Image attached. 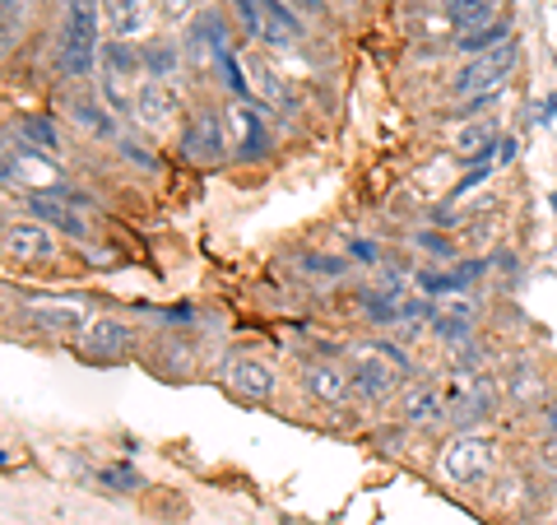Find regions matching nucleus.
Segmentation results:
<instances>
[{
  "instance_id": "2f4dec72",
  "label": "nucleus",
  "mask_w": 557,
  "mask_h": 525,
  "mask_svg": "<svg viewBox=\"0 0 557 525\" xmlns=\"http://www.w3.org/2000/svg\"><path fill=\"white\" fill-rule=\"evenodd\" d=\"M493 159H502V163H511V159H516V139H511V135H502V139H497V154H493Z\"/></svg>"
},
{
  "instance_id": "f3484780",
  "label": "nucleus",
  "mask_w": 557,
  "mask_h": 525,
  "mask_svg": "<svg viewBox=\"0 0 557 525\" xmlns=\"http://www.w3.org/2000/svg\"><path fill=\"white\" fill-rule=\"evenodd\" d=\"M112 38H145L149 33V0H102Z\"/></svg>"
},
{
  "instance_id": "39448f33",
  "label": "nucleus",
  "mask_w": 557,
  "mask_h": 525,
  "mask_svg": "<svg viewBox=\"0 0 557 525\" xmlns=\"http://www.w3.org/2000/svg\"><path fill=\"white\" fill-rule=\"evenodd\" d=\"M177 149L186 163L196 168H214L228 154V131H223V117L214 108H196L186 112V121L177 126Z\"/></svg>"
},
{
  "instance_id": "aec40b11",
  "label": "nucleus",
  "mask_w": 557,
  "mask_h": 525,
  "mask_svg": "<svg viewBox=\"0 0 557 525\" xmlns=\"http://www.w3.org/2000/svg\"><path fill=\"white\" fill-rule=\"evenodd\" d=\"M507 42H511V24L507 20H493V24H483L474 33H456V51H460V57H483V51L507 47Z\"/></svg>"
},
{
  "instance_id": "20e7f679",
  "label": "nucleus",
  "mask_w": 557,
  "mask_h": 525,
  "mask_svg": "<svg viewBox=\"0 0 557 525\" xmlns=\"http://www.w3.org/2000/svg\"><path fill=\"white\" fill-rule=\"evenodd\" d=\"M442 475L456 484V488H483V484H493V475H497V451H493V442L479 437V432L450 437L446 451H442Z\"/></svg>"
},
{
  "instance_id": "bb28decb",
  "label": "nucleus",
  "mask_w": 557,
  "mask_h": 525,
  "mask_svg": "<svg viewBox=\"0 0 557 525\" xmlns=\"http://www.w3.org/2000/svg\"><path fill=\"white\" fill-rule=\"evenodd\" d=\"M413 247L418 252H428V256H437V260H456V242L442 237V233H413Z\"/></svg>"
},
{
  "instance_id": "1a4fd4ad",
  "label": "nucleus",
  "mask_w": 557,
  "mask_h": 525,
  "mask_svg": "<svg viewBox=\"0 0 557 525\" xmlns=\"http://www.w3.org/2000/svg\"><path fill=\"white\" fill-rule=\"evenodd\" d=\"M0 247H5V260H20V266H47L57 256V233L47 223H24L10 219L5 233H0Z\"/></svg>"
},
{
  "instance_id": "9b49d317",
  "label": "nucleus",
  "mask_w": 557,
  "mask_h": 525,
  "mask_svg": "<svg viewBox=\"0 0 557 525\" xmlns=\"http://www.w3.org/2000/svg\"><path fill=\"white\" fill-rule=\"evenodd\" d=\"M186 47H190V57H196L200 65H219L223 57L233 51V28H228V20H223V10H196L190 14V38H186Z\"/></svg>"
},
{
  "instance_id": "412c9836",
  "label": "nucleus",
  "mask_w": 557,
  "mask_h": 525,
  "mask_svg": "<svg viewBox=\"0 0 557 525\" xmlns=\"http://www.w3.org/2000/svg\"><path fill=\"white\" fill-rule=\"evenodd\" d=\"M446 20L456 24V33H474L497 20V0H446Z\"/></svg>"
},
{
  "instance_id": "7ed1b4c3",
  "label": "nucleus",
  "mask_w": 557,
  "mask_h": 525,
  "mask_svg": "<svg viewBox=\"0 0 557 525\" xmlns=\"http://www.w3.org/2000/svg\"><path fill=\"white\" fill-rule=\"evenodd\" d=\"M24 209L38 223H47V229H57L61 237H70V242H89L94 237V223H89V215H84V196H75L65 182L42 186V191H28Z\"/></svg>"
},
{
  "instance_id": "ddd939ff",
  "label": "nucleus",
  "mask_w": 557,
  "mask_h": 525,
  "mask_svg": "<svg viewBox=\"0 0 557 525\" xmlns=\"http://www.w3.org/2000/svg\"><path fill=\"white\" fill-rule=\"evenodd\" d=\"M278 387V373L265 363V358H237L228 367V391L237 400H251V405H265V400L274 395Z\"/></svg>"
},
{
  "instance_id": "f8f14e48",
  "label": "nucleus",
  "mask_w": 557,
  "mask_h": 525,
  "mask_svg": "<svg viewBox=\"0 0 557 525\" xmlns=\"http://www.w3.org/2000/svg\"><path fill=\"white\" fill-rule=\"evenodd\" d=\"M302 391L317 400V405H344L354 395V377H348V363H330V358H307L302 363Z\"/></svg>"
},
{
  "instance_id": "f257e3e1",
  "label": "nucleus",
  "mask_w": 557,
  "mask_h": 525,
  "mask_svg": "<svg viewBox=\"0 0 557 525\" xmlns=\"http://www.w3.org/2000/svg\"><path fill=\"white\" fill-rule=\"evenodd\" d=\"M413 373V358L399 340H358L348 349V377L362 405H386L391 395L405 391V377Z\"/></svg>"
},
{
  "instance_id": "c756f323",
  "label": "nucleus",
  "mask_w": 557,
  "mask_h": 525,
  "mask_svg": "<svg viewBox=\"0 0 557 525\" xmlns=\"http://www.w3.org/2000/svg\"><path fill=\"white\" fill-rule=\"evenodd\" d=\"M348 260H358V266H376V247L372 242H348Z\"/></svg>"
},
{
  "instance_id": "b1692460",
  "label": "nucleus",
  "mask_w": 557,
  "mask_h": 525,
  "mask_svg": "<svg viewBox=\"0 0 557 525\" xmlns=\"http://www.w3.org/2000/svg\"><path fill=\"white\" fill-rule=\"evenodd\" d=\"M20 135L33 139L42 154H61V131H57V121H51V117H38V112L20 117Z\"/></svg>"
},
{
  "instance_id": "4468645a",
  "label": "nucleus",
  "mask_w": 557,
  "mask_h": 525,
  "mask_svg": "<svg viewBox=\"0 0 557 525\" xmlns=\"http://www.w3.org/2000/svg\"><path fill=\"white\" fill-rule=\"evenodd\" d=\"M28 326H38L42 335L79 340L84 326H89V307H79V303H33L28 307Z\"/></svg>"
},
{
  "instance_id": "cd10ccee",
  "label": "nucleus",
  "mask_w": 557,
  "mask_h": 525,
  "mask_svg": "<svg viewBox=\"0 0 557 525\" xmlns=\"http://www.w3.org/2000/svg\"><path fill=\"white\" fill-rule=\"evenodd\" d=\"M116 154H121V159H126V163L145 168V172L159 168V159H153V154H149L145 145H139V139H131V135H121V139H116Z\"/></svg>"
},
{
  "instance_id": "6ab92c4d",
  "label": "nucleus",
  "mask_w": 557,
  "mask_h": 525,
  "mask_svg": "<svg viewBox=\"0 0 557 525\" xmlns=\"http://www.w3.org/2000/svg\"><path fill=\"white\" fill-rule=\"evenodd\" d=\"M190 367H196L190 344L182 335H159V344H153V373L159 377H186Z\"/></svg>"
},
{
  "instance_id": "6e6552de",
  "label": "nucleus",
  "mask_w": 557,
  "mask_h": 525,
  "mask_svg": "<svg viewBox=\"0 0 557 525\" xmlns=\"http://www.w3.org/2000/svg\"><path fill=\"white\" fill-rule=\"evenodd\" d=\"M135 121L145 131H153V135H168L172 126H182V94L172 89V84H163V80H145L135 89Z\"/></svg>"
},
{
  "instance_id": "dca6fc26",
  "label": "nucleus",
  "mask_w": 557,
  "mask_h": 525,
  "mask_svg": "<svg viewBox=\"0 0 557 525\" xmlns=\"http://www.w3.org/2000/svg\"><path fill=\"white\" fill-rule=\"evenodd\" d=\"M502 395H507L516 410H534L539 400H544V367H539L534 358H520L507 373V387H502Z\"/></svg>"
},
{
  "instance_id": "473e14b6",
  "label": "nucleus",
  "mask_w": 557,
  "mask_h": 525,
  "mask_svg": "<svg viewBox=\"0 0 557 525\" xmlns=\"http://www.w3.org/2000/svg\"><path fill=\"white\" fill-rule=\"evenodd\" d=\"M544 424H548V428H557V395H553L548 405H544Z\"/></svg>"
},
{
  "instance_id": "0eeeda50",
  "label": "nucleus",
  "mask_w": 557,
  "mask_h": 525,
  "mask_svg": "<svg viewBox=\"0 0 557 525\" xmlns=\"http://www.w3.org/2000/svg\"><path fill=\"white\" fill-rule=\"evenodd\" d=\"M135 335H139V330L131 321H121V317H94L89 326H84V335H79V358L94 363V367L121 363V358L135 354Z\"/></svg>"
},
{
  "instance_id": "393cba45",
  "label": "nucleus",
  "mask_w": 557,
  "mask_h": 525,
  "mask_svg": "<svg viewBox=\"0 0 557 525\" xmlns=\"http://www.w3.org/2000/svg\"><path fill=\"white\" fill-rule=\"evenodd\" d=\"M348 266L354 260H344V256H298V270L307 274V279H321V284H339V279L348 274Z\"/></svg>"
},
{
  "instance_id": "7c9ffc66",
  "label": "nucleus",
  "mask_w": 557,
  "mask_h": 525,
  "mask_svg": "<svg viewBox=\"0 0 557 525\" xmlns=\"http://www.w3.org/2000/svg\"><path fill=\"white\" fill-rule=\"evenodd\" d=\"M539 456H544L548 469H557V428H548V437L539 442Z\"/></svg>"
},
{
  "instance_id": "a878e982",
  "label": "nucleus",
  "mask_w": 557,
  "mask_h": 525,
  "mask_svg": "<svg viewBox=\"0 0 557 525\" xmlns=\"http://www.w3.org/2000/svg\"><path fill=\"white\" fill-rule=\"evenodd\" d=\"M98 479H102V488H112V493H135L139 488V475L131 465H108V469H98Z\"/></svg>"
},
{
  "instance_id": "423d86ee",
  "label": "nucleus",
  "mask_w": 557,
  "mask_h": 525,
  "mask_svg": "<svg viewBox=\"0 0 557 525\" xmlns=\"http://www.w3.org/2000/svg\"><path fill=\"white\" fill-rule=\"evenodd\" d=\"M520 57V47L516 38L507 47H493V51H483V57H469L456 75H450V94L456 98H474V94H497L502 84H507L511 75V65Z\"/></svg>"
},
{
  "instance_id": "2eb2a0df",
  "label": "nucleus",
  "mask_w": 557,
  "mask_h": 525,
  "mask_svg": "<svg viewBox=\"0 0 557 525\" xmlns=\"http://www.w3.org/2000/svg\"><path fill=\"white\" fill-rule=\"evenodd\" d=\"M399 418H405V428H437L446 418V400L437 387H428V381H413V387L399 391Z\"/></svg>"
},
{
  "instance_id": "5701e85b",
  "label": "nucleus",
  "mask_w": 557,
  "mask_h": 525,
  "mask_svg": "<svg viewBox=\"0 0 557 525\" xmlns=\"http://www.w3.org/2000/svg\"><path fill=\"white\" fill-rule=\"evenodd\" d=\"M456 149L465 163H483L487 154H497V139H493V126H465L456 135Z\"/></svg>"
},
{
  "instance_id": "f03ea898",
  "label": "nucleus",
  "mask_w": 557,
  "mask_h": 525,
  "mask_svg": "<svg viewBox=\"0 0 557 525\" xmlns=\"http://www.w3.org/2000/svg\"><path fill=\"white\" fill-rule=\"evenodd\" d=\"M102 0H65V20H61V38H57V75L70 84H84L102 65Z\"/></svg>"
},
{
  "instance_id": "a211bd4d",
  "label": "nucleus",
  "mask_w": 557,
  "mask_h": 525,
  "mask_svg": "<svg viewBox=\"0 0 557 525\" xmlns=\"http://www.w3.org/2000/svg\"><path fill=\"white\" fill-rule=\"evenodd\" d=\"M139 65H145L149 80L172 84V75L182 70V51H177V42H168V38H145L139 42Z\"/></svg>"
},
{
  "instance_id": "4be33fe9",
  "label": "nucleus",
  "mask_w": 557,
  "mask_h": 525,
  "mask_svg": "<svg viewBox=\"0 0 557 525\" xmlns=\"http://www.w3.org/2000/svg\"><path fill=\"white\" fill-rule=\"evenodd\" d=\"M237 131H247L242 135V159L247 163H256V159H265L270 154V135H265V121H260V112L256 108H237Z\"/></svg>"
},
{
  "instance_id": "c85d7f7f",
  "label": "nucleus",
  "mask_w": 557,
  "mask_h": 525,
  "mask_svg": "<svg viewBox=\"0 0 557 525\" xmlns=\"http://www.w3.org/2000/svg\"><path fill=\"white\" fill-rule=\"evenodd\" d=\"M153 5H159V14H163L168 24L190 20V14H196V0H153Z\"/></svg>"
},
{
  "instance_id": "9d476101",
  "label": "nucleus",
  "mask_w": 557,
  "mask_h": 525,
  "mask_svg": "<svg viewBox=\"0 0 557 525\" xmlns=\"http://www.w3.org/2000/svg\"><path fill=\"white\" fill-rule=\"evenodd\" d=\"M65 117H70V126L84 131V135H94V139H121V126H116V112L108 108V98L94 94V89H75V94H65Z\"/></svg>"
}]
</instances>
